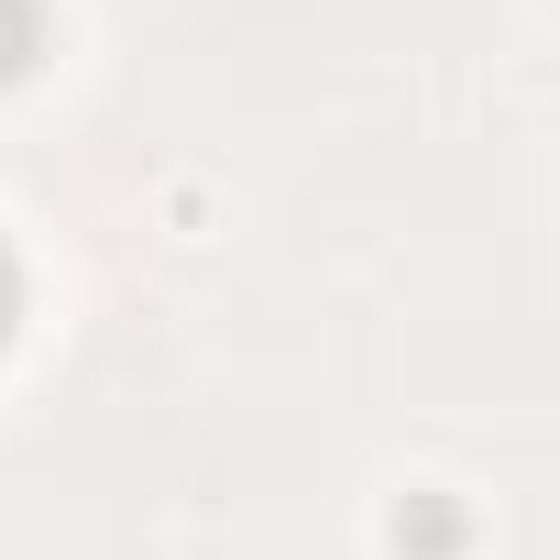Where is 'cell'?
<instances>
[{
    "mask_svg": "<svg viewBox=\"0 0 560 560\" xmlns=\"http://www.w3.org/2000/svg\"><path fill=\"white\" fill-rule=\"evenodd\" d=\"M396 549H407V560H451V549H462V505H451V494H407V505H396Z\"/></svg>",
    "mask_w": 560,
    "mask_h": 560,
    "instance_id": "6da1fadb",
    "label": "cell"
},
{
    "mask_svg": "<svg viewBox=\"0 0 560 560\" xmlns=\"http://www.w3.org/2000/svg\"><path fill=\"white\" fill-rule=\"evenodd\" d=\"M34 56H45V0H0V89L34 78Z\"/></svg>",
    "mask_w": 560,
    "mask_h": 560,
    "instance_id": "7a4b0ae2",
    "label": "cell"
},
{
    "mask_svg": "<svg viewBox=\"0 0 560 560\" xmlns=\"http://www.w3.org/2000/svg\"><path fill=\"white\" fill-rule=\"evenodd\" d=\"M12 319H23V264H12V242H0V341H12Z\"/></svg>",
    "mask_w": 560,
    "mask_h": 560,
    "instance_id": "3957f363",
    "label": "cell"
}]
</instances>
